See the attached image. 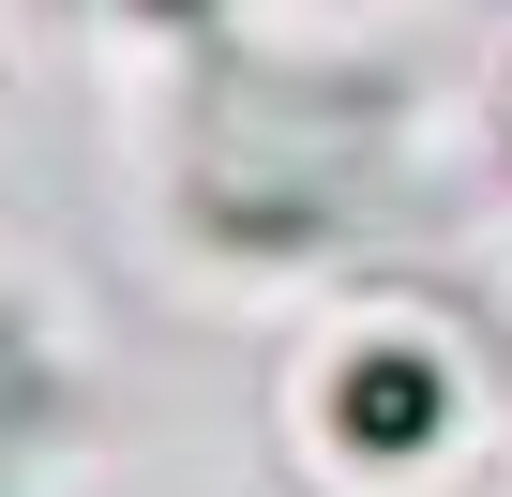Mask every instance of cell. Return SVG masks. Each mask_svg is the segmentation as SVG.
<instances>
[{
    "instance_id": "cell-1",
    "label": "cell",
    "mask_w": 512,
    "mask_h": 497,
    "mask_svg": "<svg viewBox=\"0 0 512 497\" xmlns=\"http://www.w3.org/2000/svg\"><path fill=\"white\" fill-rule=\"evenodd\" d=\"M422 407H437L422 362H377V377H362V437H422Z\"/></svg>"
}]
</instances>
